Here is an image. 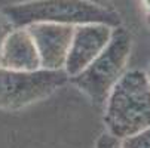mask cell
I'll list each match as a JSON object with an SVG mask.
<instances>
[{"instance_id": "ba28073f", "label": "cell", "mask_w": 150, "mask_h": 148, "mask_svg": "<svg viewBox=\"0 0 150 148\" xmlns=\"http://www.w3.org/2000/svg\"><path fill=\"white\" fill-rule=\"evenodd\" d=\"M122 148H150V126L120 141Z\"/></svg>"}, {"instance_id": "8fae6325", "label": "cell", "mask_w": 150, "mask_h": 148, "mask_svg": "<svg viewBox=\"0 0 150 148\" xmlns=\"http://www.w3.org/2000/svg\"><path fill=\"white\" fill-rule=\"evenodd\" d=\"M143 5L146 6L147 11H150V0H143Z\"/></svg>"}, {"instance_id": "5b68a950", "label": "cell", "mask_w": 150, "mask_h": 148, "mask_svg": "<svg viewBox=\"0 0 150 148\" xmlns=\"http://www.w3.org/2000/svg\"><path fill=\"white\" fill-rule=\"evenodd\" d=\"M113 28L104 24H85L74 27L71 45L64 71L70 77L79 74L104 51L112 39Z\"/></svg>"}, {"instance_id": "8992f818", "label": "cell", "mask_w": 150, "mask_h": 148, "mask_svg": "<svg viewBox=\"0 0 150 148\" xmlns=\"http://www.w3.org/2000/svg\"><path fill=\"white\" fill-rule=\"evenodd\" d=\"M45 70H64L74 27L39 22L27 27Z\"/></svg>"}, {"instance_id": "30bf717a", "label": "cell", "mask_w": 150, "mask_h": 148, "mask_svg": "<svg viewBox=\"0 0 150 148\" xmlns=\"http://www.w3.org/2000/svg\"><path fill=\"white\" fill-rule=\"evenodd\" d=\"M95 148H122V145H120V139L115 138L110 133H103L98 138Z\"/></svg>"}, {"instance_id": "6da1fadb", "label": "cell", "mask_w": 150, "mask_h": 148, "mask_svg": "<svg viewBox=\"0 0 150 148\" xmlns=\"http://www.w3.org/2000/svg\"><path fill=\"white\" fill-rule=\"evenodd\" d=\"M2 11L13 28H27L39 22L71 27L104 24L112 28L120 25V16L116 11L91 0H28Z\"/></svg>"}, {"instance_id": "9c48e42d", "label": "cell", "mask_w": 150, "mask_h": 148, "mask_svg": "<svg viewBox=\"0 0 150 148\" xmlns=\"http://www.w3.org/2000/svg\"><path fill=\"white\" fill-rule=\"evenodd\" d=\"M12 30H13V25L11 24L8 16L3 13V11H0V56H2L3 43H5V40L8 39V36L11 34Z\"/></svg>"}, {"instance_id": "7a4b0ae2", "label": "cell", "mask_w": 150, "mask_h": 148, "mask_svg": "<svg viewBox=\"0 0 150 148\" xmlns=\"http://www.w3.org/2000/svg\"><path fill=\"white\" fill-rule=\"evenodd\" d=\"M105 101L107 133L115 138L122 141L150 126V84L144 73H123Z\"/></svg>"}, {"instance_id": "7c38bea8", "label": "cell", "mask_w": 150, "mask_h": 148, "mask_svg": "<svg viewBox=\"0 0 150 148\" xmlns=\"http://www.w3.org/2000/svg\"><path fill=\"white\" fill-rule=\"evenodd\" d=\"M146 77H147V81H149V84H150V68H149V73L146 74Z\"/></svg>"}, {"instance_id": "52a82bcc", "label": "cell", "mask_w": 150, "mask_h": 148, "mask_svg": "<svg viewBox=\"0 0 150 148\" xmlns=\"http://www.w3.org/2000/svg\"><path fill=\"white\" fill-rule=\"evenodd\" d=\"M0 67L15 71L40 70V58L27 28H13L3 43Z\"/></svg>"}, {"instance_id": "277c9868", "label": "cell", "mask_w": 150, "mask_h": 148, "mask_svg": "<svg viewBox=\"0 0 150 148\" xmlns=\"http://www.w3.org/2000/svg\"><path fill=\"white\" fill-rule=\"evenodd\" d=\"M64 70L15 71L0 67V110H21L48 98L67 83Z\"/></svg>"}, {"instance_id": "3957f363", "label": "cell", "mask_w": 150, "mask_h": 148, "mask_svg": "<svg viewBox=\"0 0 150 148\" xmlns=\"http://www.w3.org/2000/svg\"><path fill=\"white\" fill-rule=\"evenodd\" d=\"M129 52L131 36L122 25H119L113 28L112 39L104 51L86 68L69 80L95 104H103L117 80L122 77Z\"/></svg>"}]
</instances>
